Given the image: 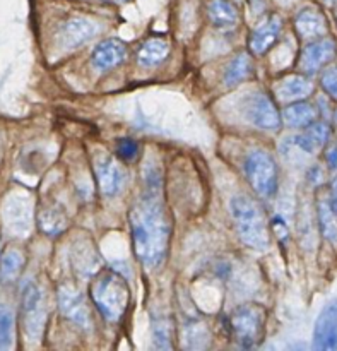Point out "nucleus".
Returning <instances> with one entry per match:
<instances>
[{
    "label": "nucleus",
    "instance_id": "nucleus-1",
    "mask_svg": "<svg viewBox=\"0 0 337 351\" xmlns=\"http://www.w3.org/2000/svg\"><path fill=\"white\" fill-rule=\"evenodd\" d=\"M134 252L149 269L164 261L170 245L171 225L161 197V189H146L130 211Z\"/></svg>",
    "mask_w": 337,
    "mask_h": 351
},
{
    "label": "nucleus",
    "instance_id": "nucleus-2",
    "mask_svg": "<svg viewBox=\"0 0 337 351\" xmlns=\"http://www.w3.org/2000/svg\"><path fill=\"white\" fill-rule=\"evenodd\" d=\"M91 298L99 314L110 322L123 317L130 300L127 281L115 271H103L91 285Z\"/></svg>",
    "mask_w": 337,
    "mask_h": 351
},
{
    "label": "nucleus",
    "instance_id": "nucleus-3",
    "mask_svg": "<svg viewBox=\"0 0 337 351\" xmlns=\"http://www.w3.org/2000/svg\"><path fill=\"white\" fill-rule=\"evenodd\" d=\"M229 211L238 237L245 245L255 250H266L269 247L266 218L255 201H252L249 195H236L229 202Z\"/></svg>",
    "mask_w": 337,
    "mask_h": 351
},
{
    "label": "nucleus",
    "instance_id": "nucleus-4",
    "mask_svg": "<svg viewBox=\"0 0 337 351\" xmlns=\"http://www.w3.org/2000/svg\"><path fill=\"white\" fill-rule=\"evenodd\" d=\"M247 180L259 197L269 199L277 191V167L274 158L264 149L250 151L245 165Z\"/></svg>",
    "mask_w": 337,
    "mask_h": 351
},
{
    "label": "nucleus",
    "instance_id": "nucleus-5",
    "mask_svg": "<svg viewBox=\"0 0 337 351\" xmlns=\"http://www.w3.org/2000/svg\"><path fill=\"white\" fill-rule=\"evenodd\" d=\"M266 311L259 305H242L229 317L233 336L243 348H253L264 336Z\"/></svg>",
    "mask_w": 337,
    "mask_h": 351
},
{
    "label": "nucleus",
    "instance_id": "nucleus-6",
    "mask_svg": "<svg viewBox=\"0 0 337 351\" xmlns=\"http://www.w3.org/2000/svg\"><path fill=\"white\" fill-rule=\"evenodd\" d=\"M47 322L43 291L38 285L27 283L23 291V329L27 341L38 343L43 336Z\"/></svg>",
    "mask_w": 337,
    "mask_h": 351
},
{
    "label": "nucleus",
    "instance_id": "nucleus-7",
    "mask_svg": "<svg viewBox=\"0 0 337 351\" xmlns=\"http://www.w3.org/2000/svg\"><path fill=\"white\" fill-rule=\"evenodd\" d=\"M245 117L257 129L269 130V132L279 129L283 122L281 113L266 93H253L252 96H249L245 103Z\"/></svg>",
    "mask_w": 337,
    "mask_h": 351
},
{
    "label": "nucleus",
    "instance_id": "nucleus-8",
    "mask_svg": "<svg viewBox=\"0 0 337 351\" xmlns=\"http://www.w3.org/2000/svg\"><path fill=\"white\" fill-rule=\"evenodd\" d=\"M95 173L99 191L106 197H116L127 184V175L123 168L110 154H99L95 160Z\"/></svg>",
    "mask_w": 337,
    "mask_h": 351
},
{
    "label": "nucleus",
    "instance_id": "nucleus-9",
    "mask_svg": "<svg viewBox=\"0 0 337 351\" xmlns=\"http://www.w3.org/2000/svg\"><path fill=\"white\" fill-rule=\"evenodd\" d=\"M58 305H60L62 314L72 324L84 329V331H89L92 328V319L88 304H86L81 291L75 290L74 287H68V285L60 287V290H58Z\"/></svg>",
    "mask_w": 337,
    "mask_h": 351
},
{
    "label": "nucleus",
    "instance_id": "nucleus-10",
    "mask_svg": "<svg viewBox=\"0 0 337 351\" xmlns=\"http://www.w3.org/2000/svg\"><path fill=\"white\" fill-rule=\"evenodd\" d=\"M314 348L321 351H337V300L325 305L315 322Z\"/></svg>",
    "mask_w": 337,
    "mask_h": 351
},
{
    "label": "nucleus",
    "instance_id": "nucleus-11",
    "mask_svg": "<svg viewBox=\"0 0 337 351\" xmlns=\"http://www.w3.org/2000/svg\"><path fill=\"white\" fill-rule=\"evenodd\" d=\"M334 55L336 41L331 40V38H321V40L314 41V43L307 45L303 48L300 57V67L307 74H315L325 64H329L334 58Z\"/></svg>",
    "mask_w": 337,
    "mask_h": 351
},
{
    "label": "nucleus",
    "instance_id": "nucleus-12",
    "mask_svg": "<svg viewBox=\"0 0 337 351\" xmlns=\"http://www.w3.org/2000/svg\"><path fill=\"white\" fill-rule=\"evenodd\" d=\"M281 29H283V21H281V17L276 16V14L267 16L266 19L253 29V33L250 34V51L255 55L266 53V51L277 41Z\"/></svg>",
    "mask_w": 337,
    "mask_h": 351
},
{
    "label": "nucleus",
    "instance_id": "nucleus-13",
    "mask_svg": "<svg viewBox=\"0 0 337 351\" xmlns=\"http://www.w3.org/2000/svg\"><path fill=\"white\" fill-rule=\"evenodd\" d=\"M127 55L125 45L120 40H105L95 48L91 55L92 67L98 72L112 71L118 67Z\"/></svg>",
    "mask_w": 337,
    "mask_h": 351
},
{
    "label": "nucleus",
    "instance_id": "nucleus-14",
    "mask_svg": "<svg viewBox=\"0 0 337 351\" xmlns=\"http://www.w3.org/2000/svg\"><path fill=\"white\" fill-rule=\"evenodd\" d=\"M274 91H276L277 99L283 103L300 101V99H305L312 95L314 82L305 75H286L279 82H276Z\"/></svg>",
    "mask_w": 337,
    "mask_h": 351
},
{
    "label": "nucleus",
    "instance_id": "nucleus-15",
    "mask_svg": "<svg viewBox=\"0 0 337 351\" xmlns=\"http://www.w3.org/2000/svg\"><path fill=\"white\" fill-rule=\"evenodd\" d=\"M295 26H297L298 34L305 40L321 38L327 33L325 17L317 9H312V7H305L298 12L297 19H295Z\"/></svg>",
    "mask_w": 337,
    "mask_h": 351
},
{
    "label": "nucleus",
    "instance_id": "nucleus-16",
    "mask_svg": "<svg viewBox=\"0 0 337 351\" xmlns=\"http://www.w3.org/2000/svg\"><path fill=\"white\" fill-rule=\"evenodd\" d=\"M96 31H98V26L92 21L86 19V17H72L62 26V36H64L67 47L74 48L91 40Z\"/></svg>",
    "mask_w": 337,
    "mask_h": 351
},
{
    "label": "nucleus",
    "instance_id": "nucleus-17",
    "mask_svg": "<svg viewBox=\"0 0 337 351\" xmlns=\"http://www.w3.org/2000/svg\"><path fill=\"white\" fill-rule=\"evenodd\" d=\"M329 132H331V129H329L327 123L314 122L307 127V130H305L303 134H300V136H295L293 143H295V146L300 147L303 153L314 154L315 151L321 149V147L327 143Z\"/></svg>",
    "mask_w": 337,
    "mask_h": 351
},
{
    "label": "nucleus",
    "instance_id": "nucleus-18",
    "mask_svg": "<svg viewBox=\"0 0 337 351\" xmlns=\"http://www.w3.org/2000/svg\"><path fill=\"white\" fill-rule=\"evenodd\" d=\"M170 53V45L161 38H149L137 50V64L142 67H154L161 64Z\"/></svg>",
    "mask_w": 337,
    "mask_h": 351
},
{
    "label": "nucleus",
    "instance_id": "nucleus-19",
    "mask_svg": "<svg viewBox=\"0 0 337 351\" xmlns=\"http://www.w3.org/2000/svg\"><path fill=\"white\" fill-rule=\"evenodd\" d=\"M281 119L284 120V123L290 127H295V129H301V127H308L310 123L315 122L317 119V110L312 103L303 101H293L291 105H288L284 108L283 117Z\"/></svg>",
    "mask_w": 337,
    "mask_h": 351
},
{
    "label": "nucleus",
    "instance_id": "nucleus-20",
    "mask_svg": "<svg viewBox=\"0 0 337 351\" xmlns=\"http://www.w3.org/2000/svg\"><path fill=\"white\" fill-rule=\"evenodd\" d=\"M208 16L214 26L223 29L238 24V10L229 0H211L208 3Z\"/></svg>",
    "mask_w": 337,
    "mask_h": 351
},
{
    "label": "nucleus",
    "instance_id": "nucleus-21",
    "mask_svg": "<svg viewBox=\"0 0 337 351\" xmlns=\"http://www.w3.org/2000/svg\"><path fill=\"white\" fill-rule=\"evenodd\" d=\"M253 72V64H252V58H250L249 53L242 51V53L236 55L229 65L226 67L225 72V84L228 88H233V86H238L242 84L243 81L252 75Z\"/></svg>",
    "mask_w": 337,
    "mask_h": 351
},
{
    "label": "nucleus",
    "instance_id": "nucleus-22",
    "mask_svg": "<svg viewBox=\"0 0 337 351\" xmlns=\"http://www.w3.org/2000/svg\"><path fill=\"white\" fill-rule=\"evenodd\" d=\"M24 266V256L21 250L9 249L0 259V280L3 283H10L19 276L21 269Z\"/></svg>",
    "mask_w": 337,
    "mask_h": 351
},
{
    "label": "nucleus",
    "instance_id": "nucleus-23",
    "mask_svg": "<svg viewBox=\"0 0 337 351\" xmlns=\"http://www.w3.org/2000/svg\"><path fill=\"white\" fill-rule=\"evenodd\" d=\"M319 225L324 239L332 245H337V215L331 202L321 201L319 204Z\"/></svg>",
    "mask_w": 337,
    "mask_h": 351
},
{
    "label": "nucleus",
    "instance_id": "nucleus-24",
    "mask_svg": "<svg viewBox=\"0 0 337 351\" xmlns=\"http://www.w3.org/2000/svg\"><path fill=\"white\" fill-rule=\"evenodd\" d=\"M14 326H16V319H14L12 308L0 304V351L9 350L12 346Z\"/></svg>",
    "mask_w": 337,
    "mask_h": 351
},
{
    "label": "nucleus",
    "instance_id": "nucleus-25",
    "mask_svg": "<svg viewBox=\"0 0 337 351\" xmlns=\"http://www.w3.org/2000/svg\"><path fill=\"white\" fill-rule=\"evenodd\" d=\"M65 225H67V219H65V216L57 208L45 209L40 215L41 230L50 233V235H57V233L64 232Z\"/></svg>",
    "mask_w": 337,
    "mask_h": 351
},
{
    "label": "nucleus",
    "instance_id": "nucleus-26",
    "mask_svg": "<svg viewBox=\"0 0 337 351\" xmlns=\"http://www.w3.org/2000/svg\"><path fill=\"white\" fill-rule=\"evenodd\" d=\"M139 156V144L134 139L123 137V139L116 141V158L125 163H132Z\"/></svg>",
    "mask_w": 337,
    "mask_h": 351
},
{
    "label": "nucleus",
    "instance_id": "nucleus-27",
    "mask_svg": "<svg viewBox=\"0 0 337 351\" xmlns=\"http://www.w3.org/2000/svg\"><path fill=\"white\" fill-rule=\"evenodd\" d=\"M321 82L322 88L325 89V93H327L331 98L337 99V65H331V67H327L322 72Z\"/></svg>",
    "mask_w": 337,
    "mask_h": 351
},
{
    "label": "nucleus",
    "instance_id": "nucleus-28",
    "mask_svg": "<svg viewBox=\"0 0 337 351\" xmlns=\"http://www.w3.org/2000/svg\"><path fill=\"white\" fill-rule=\"evenodd\" d=\"M170 326L166 321H156L154 324V346L156 348H171Z\"/></svg>",
    "mask_w": 337,
    "mask_h": 351
},
{
    "label": "nucleus",
    "instance_id": "nucleus-29",
    "mask_svg": "<svg viewBox=\"0 0 337 351\" xmlns=\"http://www.w3.org/2000/svg\"><path fill=\"white\" fill-rule=\"evenodd\" d=\"M325 161H327V165L331 170L337 171V144L329 147L327 153H325Z\"/></svg>",
    "mask_w": 337,
    "mask_h": 351
},
{
    "label": "nucleus",
    "instance_id": "nucleus-30",
    "mask_svg": "<svg viewBox=\"0 0 337 351\" xmlns=\"http://www.w3.org/2000/svg\"><path fill=\"white\" fill-rule=\"evenodd\" d=\"M331 206L332 209L336 211L337 215V178L334 182H332V189H331Z\"/></svg>",
    "mask_w": 337,
    "mask_h": 351
},
{
    "label": "nucleus",
    "instance_id": "nucleus-31",
    "mask_svg": "<svg viewBox=\"0 0 337 351\" xmlns=\"http://www.w3.org/2000/svg\"><path fill=\"white\" fill-rule=\"evenodd\" d=\"M322 2H324V3H327V5H331V3H334L336 0H322Z\"/></svg>",
    "mask_w": 337,
    "mask_h": 351
},
{
    "label": "nucleus",
    "instance_id": "nucleus-32",
    "mask_svg": "<svg viewBox=\"0 0 337 351\" xmlns=\"http://www.w3.org/2000/svg\"><path fill=\"white\" fill-rule=\"evenodd\" d=\"M336 120H337V113H336Z\"/></svg>",
    "mask_w": 337,
    "mask_h": 351
}]
</instances>
